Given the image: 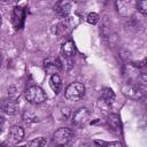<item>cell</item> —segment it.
<instances>
[{
  "instance_id": "obj_21",
  "label": "cell",
  "mask_w": 147,
  "mask_h": 147,
  "mask_svg": "<svg viewBox=\"0 0 147 147\" xmlns=\"http://www.w3.org/2000/svg\"><path fill=\"white\" fill-rule=\"evenodd\" d=\"M56 147H70V146H68V145H57Z\"/></svg>"
},
{
  "instance_id": "obj_8",
  "label": "cell",
  "mask_w": 147,
  "mask_h": 147,
  "mask_svg": "<svg viewBox=\"0 0 147 147\" xmlns=\"http://www.w3.org/2000/svg\"><path fill=\"white\" fill-rule=\"evenodd\" d=\"M70 9H71V3L69 1H64V0L56 2L54 6V10L60 17H67L70 13Z\"/></svg>"
},
{
  "instance_id": "obj_19",
  "label": "cell",
  "mask_w": 147,
  "mask_h": 147,
  "mask_svg": "<svg viewBox=\"0 0 147 147\" xmlns=\"http://www.w3.org/2000/svg\"><path fill=\"white\" fill-rule=\"evenodd\" d=\"M18 95V92H17V88L15 86H10L8 88V98H11V99H16V96Z\"/></svg>"
},
{
  "instance_id": "obj_15",
  "label": "cell",
  "mask_w": 147,
  "mask_h": 147,
  "mask_svg": "<svg viewBox=\"0 0 147 147\" xmlns=\"http://www.w3.org/2000/svg\"><path fill=\"white\" fill-rule=\"evenodd\" d=\"M108 123L110 125V127H113V130H118L119 129V118L117 115H110Z\"/></svg>"
},
{
  "instance_id": "obj_10",
  "label": "cell",
  "mask_w": 147,
  "mask_h": 147,
  "mask_svg": "<svg viewBox=\"0 0 147 147\" xmlns=\"http://www.w3.org/2000/svg\"><path fill=\"white\" fill-rule=\"evenodd\" d=\"M76 53V46H75V42L72 40H67L62 44L61 46V54L64 56V57H72Z\"/></svg>"
},
{
  "instance_id": "obj_14",
  "label": "cell",
  "mask_w": 147,
  "mask_h": 147,
  "mask_svg": "<svg viewBox=\"0 0 147 147\" xmlns=\"http://www.w3.org/2000/svg\"><path fill=\"white\" fill-rule=\"evenodd\" d=\"M46 142L47 141H46V139L44 137H39V138H36V139L29 141L28 146L29 147H44L46 145Z\"/></svg>"
},
{
  "instance_id": "obj_17",
  "label": "cell",
  "mask_w": 147,
  "mask_h": 147,
  "mask_svg": "<svg viewBox=\"0 0 147 147\" xmlns=\"http://www.w3.org/2000/svg\"><path fill=\"white\" fill-rule=\"evenodd\" d=\"M86 21H87L90 24L95 25V24L99 22V15H98L96 13H90V14L87 15V17H86Z\"/></svg>"
},
{
  "instance_id": "obj_22",
  "label": "cell",
  "mask_w": 147,
  "mask_h": 147,
  "mask_svg": "<svg viewBox=\"0 0 147 147\" xmlns=\"http://www.w3.org/2000/svg\"><path fill=\"white\" fill-rule=\"evenodd\" d=\"M0 25H1V15H0Z\"/></svg>"
},
{
  "instance_id": "obj_12",
  "label": "cell",
  "mask_w": 147,
  "mask_h": 147,
  "mask_svg": "<svg viewBox=\"0 0 147 147\" xmlns=\"http://www.w3.org/2000/svg\"><path fill=\"white\" fill-rule=\"evenodd\" d=\"M49 86L52 88V91L55 94H59L62 87V83H61V78L59 75H52L49 78Z\"/></svg>"
},
{
  "instance_id": "obj_5",
  "label": "cell",
  "mask_w": 147,
  "mask_h": 147,
  "mask_svg": "<svg viewBox=\"0 0 147 147\" xmlns=\"http://www.w3.org/2000/svg\"><path fill=\"white\" fill-rule=\"evenodd\" d=\"M18 102L16 101V99H11V98H6L2 99L0 101V111L6 114V115H15L18 111Z\"/></svg>"
},
{
  "instance_id": "obj_13",
  "label": "cell",
  "mask_w": 147,
  "mask_h": 147,
  "mask_svg": "<svg viewBox=\"0 0 147 147\" xmlns=\"http://www.w3.org/2000/svg\"><path fill=\"white\" fill-rule=\"evenodd\" d=\"M115 99V93L113 92L111 88H103L102 92H101V100L107 102V103H110L113 102Z\"/></svg>"
},
{
  "instance_id": "obj_23",
  "label": "cell",
  "mask_w": 147,
  "mask_h": 147,
  "mask_svg": "<svg viewBox=\"0 0 147 147\" xmlns=\"http://www.w3.org/2000/svg\"><path fill=\"white\" fill-rule=\"evenodd\" d=\"M0 63H1V55H0Z\"/></svg>"
},
{
  "instance_id": "obj_1",
  "label": "cell",
  "mask_w": 147,
  "mask_h": 147,
  "mask_svg": "<svg viewBox=\"0 0 147 147\" xmlns=\"http://www.w3.org/2000/svg\"><path fill=\"white\" fill-rule=\"evenodd\" d=\"M24 95H25V99L32 105H40L47 99V95L44 92V90L40 86H37V85L29 86L25 90Z\"/></svg>"
},
{
  "instance_id": "obj_18",
  "label": "cell",
  "mask_w": 147,
  "mask_h": 147,
  "mask_svg": "<svg viewBox=\"0 0 147 147\" xmlns=\"http://www.w3.org/2000/svg\"><path fill=\"white\" fill-rule=\"evenodd\" d=\"M137 8H138V11H140L142 15H146L147 14V1H145V0L138 1L137 2Z\"/></svg>"
},
{
  "instance_id": "obj_2",
  "label": "cell",
  "mask_w": 147,
  "mask_h": 147,
  "mask_svg": "<svg viewBox=\"0 0 147 147\" xmlns=\"http://www.w3.org/2000/svg\"><path fill=\"white\" fill-rule=\"evenodd\" d=\"M85 95V86L79 82H74L68 85L64 92V96L68 101L77 102Z\"/></svg>"
},
{
  "instance_id": "obj_3",
  "label": "cell",
  "mask_w": 147,
  "mask_h": 147,
  "mask_svg": "<svg viewBox=\"0 0 147 147\" xmlns=\"http://www.w3.org/2000/svg\"><path fill=\"white\" fill-rule=\"evenodd\" d=\"M123 93L133 100H138L144 94V88L141 85H139L136 80H130L123 86Z\"/></svg>"
},
{
  "instance_id": "obj_4",
  "label": "cell",
  "mask_w": 147,
  "mask_h": 147,
  "mask_svg": "<svg viewBox=\"0 0 147 147\" xmlns=\"http://www.w3.org/2000/svg\"><path fill=\"white\" fill-rule=\"evenodd\" d=\"M75 137L74 130L69 127H60L57 131H55L53 136V140L56 145H68L69 142L72 141Z\"/></svg>"
},
{
  "instance_id": "obj_9",
  "label": "cell",
  "mask_w": 147,
  "mask_h": 147,
  "mask_svg": "<svg viewBox=\"0 0 147 147\" xmlns=\"http://www.w3.org/2000/svg\"><path fill=\"white\" fill-rule=\"evenodd\" d=\"M8 137L10 139V141L13 142H20L23 138H24V130L18 126V125H14L9 129V133Z\"/></svg>"
},
{
  "instance_id": "obj_11",
  "label": "cell",
  "mask_w": 147,
  "mask_h": 147,
  "mask_svg": "<svg viewBox=\"0 0 147 147\" xmlns=\"http://www.w3.org/2000/svg\"><path fill=\"white\" fill-rule=\"evenodd\" d=\"M101 36H102V38L105 39V41H107L109 45H114L115 42H116V40H117V36H116V33L114 32V31H111L110 29H108L107 26H102L101 28Z\"/></svg>"
},
{
  "instance_id": "obj_16",
  "label": "cell",
  "mask_w": 147,
  "mask_h": 147,
  "mask_svg": "<svg viewBox=\"0 0 147 147\" xmlns=\"http://www.w3.org/2000/svg\"><path fill=\"white\" fill-rule=\"evenodd\" d=\"M95 144H98L100 147H123L121 142L118 141H100V140H95Z\"/></svg>"
},
{
  "instance_id": "obj_20",
  "label": "cell",
  "mask_w": 147,
  "mask_h": 147,
  "mask_svg": "<svg viewBox=\"0 0 147 147\" xmlns=\"http://www.w3.org/2000/svg\"><path fill=\"white\" fill-rule=\"evenodd\" d=\"M3 127H5V118L0 116V133L3 131Z\"/></svg>"
},
{
  "instance_id": "obj_7",
  "label": "cell",
  "mask_w": 147,
  "mask_h": 147,
  "mask_svg": "<svg viewBox=\"0 0 147 147\" xmlns=\"http://www.w3.org/2000/svg\"><path fill=\"white\" fill-rule=\"evenodd\" d=\"M90 119V111L87 108L78 109L72 116V124L76 127H84Z\"/></svg>"
},
{
  "instance_id": "obj_6",
  "label": "cell",
  "mask_w": 147,
  "mask_h": 147,
  "mask_svg": "<svg viewBox=\"0 0 147 147\" xmlns=\"http://www.w3.org/2000/svg\"><path fill=\"white\" fill-rule=\"evenodd\" d=\"M44 68H45V71L51 76L57 75V72L62 69V62L56 56H48L44 61Z\"/></svg>"
}]
</instances>
